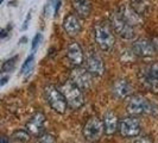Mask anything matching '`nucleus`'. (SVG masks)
<instances>
[{"instance_id":"13","label":"nucleus","mask_w":158,"mask_h":143,"mask_svg":"<svg viewBox=\"0 0 158 143\" xmlns=\"http://www.w3.org/2000/svg\"><path fill=\"white\" fill-rule=\"evenodd\" d=\"M63 28L70 36H77L82 31V22L77 15H69L63 20Z\"/></svg>"},{"instance_id":"20","label":"nucleus","mask_w":158,"mask_h":143,"mask_svg":"<svg viewBox=\"0 0 158 143\" xmlns=\"http://www.w3.org/2000/svg\"><path fill=\"white\" fill-rule=\"evenodd\" d=\"M17 60H18V56H13V57L6 60V61L2 63V66H1V72L5 74V73H10V72L13 71V68H15V66H16Z\"/></svg>"},{"instance_id":"4","label":"nucleus","mask_w":158,"mask_h":143,"mask_svg":"<svg viewBox=\"0 0 158 143\" xmlns=\"http://www.w3.org/2000/svg\"><path fill=\"white\" fill-rule=\"evenodd\" d=\"M45 98H47L48 104L54 111L58 113H64L67 110V100L64 98L63 93L61 89H58L55 86H48L45 88Z\"/></svg>"},{"instance_id":"23","label":"nucleus","mask_w":158,"mask_h":143,"mask_svg":"<svg viewBox=\"0 0 158 143\" xmlns=\"http://www.w3.org/2000/svg\"><path fill=\"white\" fill-rule=\"evenodd\" d=\"M37 143H56V138L51 134H44L38 137Z\"/></svg>"},{"instance_id":"27","label":"nucleus","mask_w":158,"mask_h":143,"mask_svg":"<svg viewBox=\"0 0 158 143\" xmlns=\"http://www.w3.org/2000/svg\"><path fill=\"white\" fill-rule=\"evenodd\" d=\"M135 143H152V141L149 140L148 137H143V138H138V140H135Z\"/></svg>"},{"instance_id":"12","label":"nucleus","mask_w":158,"mask_h":143,"mask_svg":"<svg viewBox=\"0 0 158 143\" xmlns=\"http://www.w3.org/2000/svg\"><path fill=\"white\" fill-rule=\"evenodd\" d=\"M45 124V116L43 113H35L31 118L29 119V122L26 123L25 129L31 134V135H40V132L43 131V128Z\"/></svg>"},{"instance_id":"19","label":"nucleus","mask_w":158,"mask_h":143,"mask_svg":"<svg viewBox=\"0 0 158 143\" xmlns=\"http://www.w3.org/2000/svg\"><path fill=\"white\" fill-rule=\"evenodd\" d=\"M131 7L140 17L149 15L151 11V2L149 0H131Z\"/></svg>"},{"instance_id":"7","label":"nucleus","mask_w":158,"mask_h":143,"mask_svg":"<svg viewBox=\"0 0 158 143\" xmlns=\"http://www.w3.org/2000/svg\"><path fill=\"white\" fill-rule=\"evenodd\" d=\"M105 132V125L103 123L96 117H93L86 123L83 128V135L88 141H98L101 138Z\"/></svg>"},{"instance_id":"26","label":"nucleus","mask_w":158,"mask_h":143,"mask_svg":"<svg viewBox=\"0 0 158 143\" xmlns=\"http://www.w3.org/2000/svg\"><path fill=\"white\" fill-rule=\"evenodd\" d=\"M30 19H31V11L27 13V16H26V18H25V20H24L23 23V30H26L27 29V25H29V22H30Z\"/></svg>"},{"instance_id":"18","label":"nucleus","mask_w":158,"mask_h":143,"mask_svg":"<svg viewBox=\"0 0 158 143\" xmlns=\"http://www.w3.org/2000/svg\"><path fill=\"white\" fill-rule=\"evenodd\" d=\"M103 125H105V132L107 135H113L118 129V117L115 113L108 111L103 116Z\"/></svg>"},{"instance_id":"21","label":"nucleus","mask_w":158,"mask_h":143,"mask_svg":"<svg viewBox=\"0 0 158 143\" xmlns=\"http://www.w3.org/2000/svg\"><path fill=\"white\" fill-rule=\"evenodd\" d=\"M12 137H13L16 141L26 142V141L30 140V132H29L26 129H24V130H16V131L13 132Z\"/></svg>"},{"instance_id":"2","label":"nucleus","mask_w":158,"mask_h":143,"mask_svg":"<svg viewBox=\"0 0 158 143\" xmlns=\"http://www.w3.org/2000/svg\"><path fill=\"white\" fill-rule=\"evenodd\" d=\"M60 89L63 93L67 103L71 109H80L85 104V97L82 93V89L77 87L71 80L64 82Z\"/></svg>"},{"instance_id":"1","label":"nucleus","mask_w":158,"mask_h":143,"mask_svg":"<svg viewBox=\"0 0 158 143\" xmlns=\"http://www.w3.org/2000/svg\"><path fill=\"white\" fill-rule=\"evenodd\" d=\"M94 40L103 51H112L115 46V38L110 26L105 23H96L93 28Z\"/></svg>"},{"instance_id":"22","label":"nucleus","mask_w":158,"mask_h":143,"mask_svg":"<svg viewBox=\"0 0 158 143\" xmlns=\"http://www.w3.org/2000/svg\"><path fill=\"white\" fill-rule=\"evenodd\" d=\"M32 66H33V54H31L25 60L24 64L22 66V69H20V74H29L32 69Z\"/></svg>"},{"instance_id":"6","label":"nucleus","mask_w":158,"mask_h":143,"mask_svg":"<svg viewBox=\"0 0 158 143\" xmlns=\"http://www.w3.org/2000/svg\"><path fill=\"white\" fill-rule=\"evenodd\" d=\"M70 80L82 91H87L92 87L93 84V75L86 68H79L76 67L75 69L71 71Z\"/></svg>"},{"instance_id":"31","label":"nucleus","mask_w":158,"mask_h":143,"mask_svg":"<svg viewBox=\"0 0 158 143\" xmlns=\"http://www.w3.org/2000/svg\"><path fill=\"white\" fill-rule=\"evenodd\" d=\"M0 143H11V141H10V138L5 137V136H2V137H1V142Z\"/></svg>"},{"instance_id":"10","label":"nucleus","mask_w":158,"mask_h":143,"mask_svg":"<svg viewBox=\"0 0 158 143\" xmlns=\"http://www.w3.org/2000/svg\"><path fill=\"white\" fill-rule=\"evenodd\" d=\"M132 51L137 56H140V57H151V56L155 55L156 48H155V44L151 41L138 40L133 43Z\"/></svg>"},{"instance_id":"11","label":"nucleus","mask_w":158,"mask_h":143,"mask_svg":"<svg viewBox=\"0 0 158 143\" xmlns=\"http://www.w3.org/2000/svg\"><path fill=\"white\" fill-rule=\"evenodd\" d=\"M67 56H68V60L70 61V63L76 66V67H80L85 61L83 50H82V48L77 42H71L68 46Z\"/></svg>"},{"instance_id":"28","label":"nucleus","mask_w":158,"mask_h":143,"mask_svg":"<svg viewBox=\"0 0 158 143\" xmlns=\"http://www.w3.org/2000/svg\"><path fill=\"white\" fill-rule=\"evenodd\" d=\"M60 6H61V0H57V1H56V6H55V15L56 16H57V13H58Z\"/></svg>"},{"instance_id":"5","label":"nucleus","mask_w":158,"mask_h":143,"mask_svg":"<svg viewBox=\"0 0 158 143\" xmlns=\"http://www.w3.org/2000/svg\"><path fill=\"white\" fill-rule=\"evenodd\" d=\"M127 110L131 115H151L153 113V106L142 95H133L127 104Z\"/></svg>"},{"instance_id":"30","label":"nucleus","mask_w":158,"mask_h":143,"mask_svg":"<svg viewBox=\"0 0 158 143\" xmlns=\"http://www.w3.org/2000/svg\"><path fill=\"white\" fill-rule=\"evenodd\" d=\"M8 79H10L8 76H2V78H1V84H0V85H1V86H4V85L8 81Z\"/></svg>"},{"instance_id":"9","label":"nucleus","mask_w":158,"mask_h":143,"mask_svg":"<svg viewBox=\"0 0 158 143\" xmlns=\"http://www.w3.org/2000/svg\"><path fill=\"white\" fill-rule=\"evenodd\" d=\"M119 130L124 137H135L140 132V124L133 117H127L119 123Z\"/></svg>"},{"instance_id":"24","label":"nucleus","mask_w":158,"mask_h":143,"mask_svg":"<svg viewBox=\"0 0 158 143\" xmlns=\"http://www.w3.org/2000/svg\"><path fill=\"white\" fill-rule=\"evenodd\" d=\"M40 41H42V33L38 32V33H36V36L33 37V40H32V51H35L36 50V48L38 47V44L40 43Z\"/></svg>"},{"instance_id":"3","label":"nucleus","mask_w":158,"mask_h":143,"mask_svg":"<svg viewBox=\"0 0 158 143\" xmlns=\"http://www.w3.org/2000/svg\"><path fill=\"white\" fill-rule=\"evenodd\" d=\"M110 22L113 30L124 40H133L135 37V29L132 24L125 20L123 17L115 11L110 17Z\"/></svg>"},{"instance_id":"17","label":"nucleus","mask_w":158,"mask_h":143,"mask_svg":"<svg viewBox=\"0 0 158 143\" xmlns=\"http://www.w3.org/2000/svg\"><path fill=\"white\" fill-rule=\"evenodd\" d=\"M71 5L77 13V16L81 18H87L92 12V1L90 0H73Z\"/></svg>"},{"instance_id":"29","label":"nucleus","mask_w":158,"mask_h":143,"mask_svg":"<svg viewBox=\"0 0 158 143\" xmlns=\"http://www.w3.org/2000/svg\"><path fill=\"white\" fill-rule=\"evenodd\" d=\"M7 35H8L7 29H2V30H1V33H0V37H1V38H5Z\"/></svg>"},{"instance_id":"14","label":"nucleus","mask_w":158,"mask_h":143,"mask_svg":"<svg viewBox=\"0 0 158 143\" xmlns=\"http://www.w3.org/2000/svg\"><path fill=\"white\" fill-rule=\"evenodd\" d=\"M139 79H140L142 85L146 89H149L150 92H153V93H158V79L151 74L149 68H144L140 71Z\"/></svg>"},{"instance_id":"15","label":"nucleus","mask_w":158,"mask_h":143,"mask_svg":"<svg viewBox=\"0 0 158 143\" xmlns=\"http://www.w3.org/2000/svg\"><path fill=\"white\" fill-rule=\"evenodd\" d=\"M132 93V87L126 80H118L113 85V94L119 99H126Z\"/></svg>"},{"instance_id":"25","label":"nucleus","mask_w":158,"mask_h":143,"mask_svg":"<svg viewBox=\"0 0 158 143\" xmlns=\"http://www.w3.org/2000/svg\"><path fill=\"white\" fill-rule=\"evenodd\" d=\"M148 68H149V71H150L151 74H152L155 78H157V79H158V63L152 64V66L148 67Z\"/></svg>"},{"instance_id":"16","label":"nucleus","mask_w":158,"mask_h":143,"mask_svg":"<svg viewBox=\"0 0 158 143\" xmlns=\"http://www.w3.org/2000/svg\"><path fill=\"white\" fill-rule=\"evenodd\" d=\"M117 12H118L119 15L123 17L125 20H127L130 24H132L133 26L140 23V16H139L131 6L121 5V6L117 10Z\"/></svg>"},{"instance_id":"8","label":"nucleus","mask_w":158,"mask_h":143,"mask_svg":"<svg viewBox=\"0 0 158 143\" xmlns=\"http://www.w3.org/2000/svg\"><path fill=\"white\" fill-rule=\"evenodd\" d=\"M86 64H87V69L90 72V74L93 76H101L103 74V72H105L102 58L93 50L87 53Z\"/></svg>"},{"instance_id":"32","label":"nucleus","mask_w":158,"mask_h":143,"mask_svg":"<svg viewBox=\"0 0 158 143\" xmlns=\"http://www.w3.org/2000/svg\"><path fill=\"white\" fill-rule=\"evenodd\" d=\"M0 1H2V0H0Z\"/></svg>"}]
</instances>
